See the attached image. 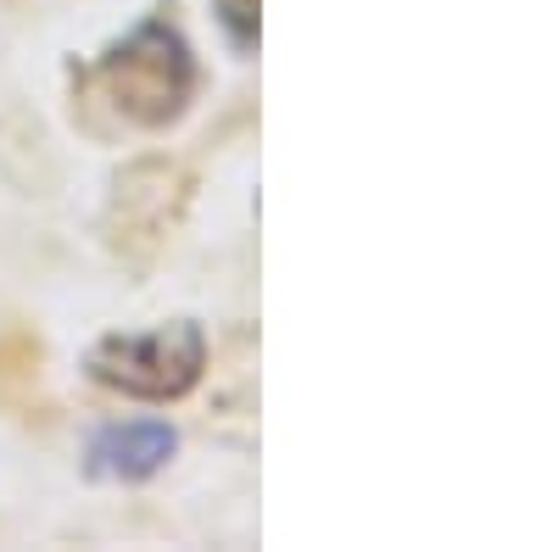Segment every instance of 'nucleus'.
<instances>
[{
	"instance_id": "4",
	"label": "nucleus",
	"mask_w": 558,
	"mask_h": 552,
	"mask_svg": "<svg viewBox=\"0 0 558 552\" xmlns=\"http://www.w3.org/2000/svg\"><path fill=\"white\" fill-rule=\"evenodd\" d=\"M218 7V23L229 28V39H235V51H252L257 45V0H213Z\"/></svg>"
},
{
	"instance_id": "1",
	"label": "nucleus",
	"mask_w": 558,
	"mask_h": 552,
	"mask_svg": "<svg viewBox=\"0 0 558 552\" xmlns=\"http://www.w3.org/2000/svg\"><path fill=\"white\" fill-rule=\"evenodd\" d=\"M96 84L107 89V101L140 123V128H162L184 112L196 84L191 45L168 17H146L134 34H123L96 68Z\"/></svg>"
},
{
	"instance_id": "2",
	"label": "nucleus",
	"mask_w": 558,
	"mask_h": 552,
	"mask_svg": "<svg viewBox=\"0 0 558 552\" xmlns=\"http://www.w3.org/2000/svg\"><path fill=\"white\" fill-rule=\"evenodd\" d=\"M84 368H89L96 385L123 391L134 402H173L202 380L207 335H202V324H191V318L146 330V335H107V341L89 346Z\"/></svg>"
},
{
	"instance_id": "3",
	"label": "nucleus",
	"mask_w": 558,
	"mask_h": 552,
	"mask_svg": "<svg viewBox=\"0 0 558 552\" xmlns=\"http://www.w3.org/2000/svg\"><path fill=\"white\" fill-rule=\"evenodd\" d=\"M173 452H179V436H173V425H162V419L107 425L96 441H89V475L134 486V480H151Z\"/></svg>"
}]
</instances>
